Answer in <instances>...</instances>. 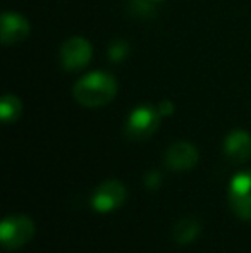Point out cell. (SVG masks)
Segmentation results:
<instances>
[{
    "mask_svg": "<svg viewBox=\"0 0 251 253\" xmlns=\"http://www.w3.org/2000/svg\"><path fill=\"white\" fill-rule=\"evenodd\" d=\"M72 95L83 107H104L110 103L117 95V81L105 71L88 73L74 84Z\"/></svg>",
    "mask_w": 251,
    "mask_h": 253,
    "instance_id": "6da1fadb",
    "label": "cell"
},
{
    "mask_svg": "<svg viewBox=\"0 0 251 253\" xmlns=\"http://www.w3.org/2000/svg\"><path fill=\"white\" fill-rule=\"evenodd\" d=\"M35 234V224L28 215L16 213L9 215L0 224V240L2 247L7 250H17L30 243V240Z\"/></svg>",
    "mask_w": 251,
    "mask_h": 253,
    "instance_id": "3957f363",
    "label": "cell"
},
{
    "mask_svg": "<svg viewBox=\"0 0 251 253\" xmlns=\"http://www.w3.org/2000/svg\"><path fill=\"white\" fill-rule=\"evenodd\" d=\"M127 198V190L121 181L108 179L102 183L91 197V207L100 213H107L124 205Z\"/></svg>",
    "mask_w": 251,
    "mask_h": 253,
    "instance_id": "5b68a950",
    "label": "cell"
},
{
    "mask_svg": "<svg viewBox=\"0 0 251 253\" xmlns=\"http://www.w3.org/2000/svg\"><path fill=\"white\" fill-rule=\"evenodd\" d=\"M91 55H93L91 43L83 37L69 38L61 47V64L66 71H77L86 67Z\"/></svg>",
    "mask_w": 251,
    "mask_h": 253,
    "instance_id": "8992f818",
    "label": "cell"
},
{
    "mask_svg": "<svg viewBox=\"0 0 251 253\" xmlns=\"http://www.w3.org/2000/svg\"><path fill=\"white\" fill-rule=\"evenodd\" d=\"M127 53H129V47H127L126 42H115V43L110 45V48H108V55H110V59L114 60V62L124 60L127 57Z\"/></svg>",
    "mask_w": 251,
    "mask_h": 253,
    "instance_id": "7c38bea8",
    "label": "cell"
},
{
    "mask_svg": "<svg viewBox=\"0 0 251 253\" xmlns=\"http://www.w3.org/2000/svg\"><path fill=\"white\" fill-rule=\"evenodd\" d=\"M23 112V103L16 95H3L0 102V117L5 124L16 123Z\"/></svg>",
    "mask_w": 251,
    "mask_h": 253,
    "instance_id": "8fae6325",
    "label": "cell"
},
{
    "mask_svg": "<svg viewBox=\"0 0 251 253\" xmlns=\"http://www.w3.org/2000/svg\"><path fill=\"white\" fill-rule=\"evenodd\" d=\"M201 231V226L196 219L193 217H184L181 219L172 229V238L178 245H189L191 241H194L198 238Z\"/></svg>",
    "mask_w": 251,
    "mask_h": 253,
    "instance_id": "30bf717a",
    "label": "cell"
},
{
    "mask_svg": "<svg viewBox=\"0 0 251 253\" xmlns=\"http://www.w3.org/2000/svg\"><path fill=\"white\" fill-rule=\"evenodd\" d=\"M160 112L153 105H140L129 114L126 121L124 133L129 140L143 141L153 136L160 126Z\"/></svg>",
    "mask_w": 251,
    "mask_h": 253,
    "instance_id": "7a4b0ae2",
    "label": "cell"
},
{
    "mask_svg": "<svg viewBox=\"0 0 251 253\" xmlns=\"http://www.w3.org/2000/svg\"><path fill=\"white\" fill-rule=\"evenodd\" d=\"M157 109H158V112H160L162 117L171 116V114L174 112V103H172L171 100H164V102H160V105H158Z\"/></svg>",
    "mask_w": 251,
    "mask_h": 253,
    "instance_id": "5bb4252c",
    "label": "cell"
},
{
    "mask_svg": "<svg viewBox=\"0 0 251 253\" xmlns=\"http://www.w3.org/2000/svg\"><path fill=\"white\" fill-rule=\"evenodd\" d=\"M224 152L236 162H245L251 157V134L243 129L231 131L224 141Z\"/></svg>",
    "mask_w": 251,
    "mask_h": 253,
    "instance_id": "9c48e42d",
    "label": "cell"
},
{
    "mask_svg": "<svg viewBox=\"0 0 251 253\" xmlns=\"http://www.w3.org/2000/svg\"><path fill=\"white\" fill-rule=\"evenodd\" d=\"M229 203L243 220H251V170L236 174L229 184Z\"/></svg>",
    "mask_w": 251,
    "mask_h": 253,
    "instance_id": "277c9868",
    "label": "cell"
},
{
    "mask_svg": "<svg viewBox=\"0 0 251 253\" xmlns=\"http://www.w3.org/2000/svg\"><path fill=\"white\" fill-rule=\"evenodd\" d=\"M198 162V150L188 141H176L165 152V164L174 170H188Z\"/></svg>",
    "mask_w": 251,
    "mask_h": 253,
    "instance_id": "ba28073f",
    "label": "cell"
},
{
    "mask_svg": "<svg viewBox=\"0 0 251 253\" xmlns=\"http://www.w3.org/2000/svg\"><path fill=\"white\" fill-rule=\"evenodd\" d=\"M160 181H162L160 172H157V170H153V172H148L146 176H144V184H146V188H150V190L158 188Z\"/></svg>",
    "mask_w": 251,
    "mask_h": 253,
    "instance_id": "4fadbf2b",
    "label": "cell"
},
{
    "mask_svg": "<svg viewBox=\"0 0 251 253\" xmlns=\"http://www.w3.org/2000/svg\"><path fill=\"white\" fill-rule=\"evenodd\" d=\"M30 35V21L17 12H3L2 26H0V38L5 47L21 43Z\"/></svg>",
    "mask_w": 251,
    "mask_h": 253,
    "instance_id": "52a82bcc",
    "label": "cell"
},
{
    "mask_svg": "<svg viewBox=\"0 0 251 253\" xmlns=\"http://www.w3.org/2000/svg\"><path fill=\"white\" fill-rule=\"evenodd\" d=\"M150 2H162V0H150Z\"/></svg>",
    "mask_w": 251,
    "mask_h": 253,
    "instance_id": "9a60e30c",
    "label": "cell"
}]
</instances>
